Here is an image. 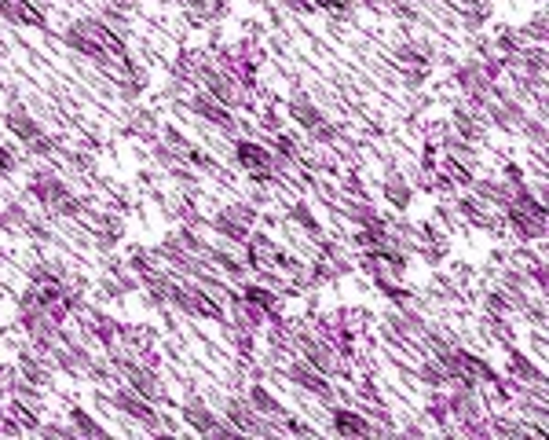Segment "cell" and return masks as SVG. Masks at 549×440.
<instances>
[{
    "mask_svg": "<svg viewBox=\"0 0 549 440\" xmlns=\"http://www.w3.org/2000/svg\"><path fill=\"white\" fill-rule=\"evenodd\" d=\"M283 121H286V118L274 110V103H267V107L260 110V128H264V132H283Z\"/></svg>",
    "mask_w": 549,
    "mask_h": 440,
    "instance_id": "d6a6232c",
    "label": "cell"
},
{
    "mask_svg": "<svg viewBox=\"0 0 549 440\" xmlns=\"http://www.w3.org/2000/svg\"><path fill=\"white\" fill-rule=\"evenodd\" d=\"M392 59H396V66L403 70V74H429V66H432V48L425 40H403L399 48L392 52Z\"/></svg>",
    "mask_w": 549,
    "mask_h": 440,
    "instance_id": "8fae6325",
    "label": "cell"
},
{
    "mask_svg": "<svg viewBox=\"0 0 549 440\" xmlns=\"http://www.w3.org/2000/svg\"><path fill=\"white\" fill-rule=\"evenodd\" d=\"M501 213H506V224L517 232V239H524V242L545 239V206H542V198H535V191L527 184L513 188Z\"/></svg>",
    "mask_w": 549,
    "mask_h": 440,
    "instance_id": "6da1fadb",
    "label": "cell"
},
{
    "mask_svg": "<svg viewBox=\"0 0 549 440\" xmlns=\"http://www.w3.org/2000/svg\"><path fill=\"white\" fill-rule=\"evenodd\" d=\"M179 415H183V422H187L195 433H202V436H242L231 422H227V418L220 422L216 411H209V408L198 400V396H191V400L179 408Z\"/></svg>",
    "mask_w": 549,
    "mask_h": 440,
    "instance_id": "5b68a950",
    "label": "cell"
},
{
    "mask_svg": "<svg viewBox=\"0 0 549 440\" xmlns=\"http://www.w3.org/2000/svg\"><path fill=\"white\" fill-rule=\"evenodd\" d=\"M330 429H334L337 436H378V426L366 418L362 411H355V408H334Z\"/></svg>",
    "mask_w": 549,
    "mask_h": 440,
    "instance_id": "7c38bea8",
    "label": "cell"
},
{
    "mask_svg": "<svg viewBox=\"0 0 549 440\" xmlns=\"http://www.w3.org/2000/svg\"><path fill=\"white\" fill-rule=\"evenodd\" d=\"M257 220H260V209L253 202H235V206H223L209 216V224L220 239L227 242H246V235L257 228Z\"/></svg>",
    "mask_w": 549,
    "mask_h": 440,
    "instance_id": "7a4b0ae2",
    "label": "cell"
},
{
    "mask_svg": "<svg viewBox=\"0 0 549 440\" xmlns=\"http://www.w3.org/2000/svg\"><path fill=\"white\" fill-rule=\"evenodd\" d=\"M239 294H242L249 304L264 308V312H274V308H279V294H274V290H267L264 283H246Z\"/></svg>",
    "mask_w": 549,
    "mask_h": 440,
    "instance_id": "484cf974",
    "label": "cell"
},
{
    "mask_svg": "<svg viewBox=\"0 0 549 440\" xmlns=\"http://www.w3.org/2000/svg\"><path fill=\"white\" fill-rule=\"evenodd\" d=\"M290 121H297L304 132H311V128H318V125L327 121V114H323V107L311 103L308 92H301V88H297V92L290 96Z\"/></svg>",
    "mask_w": 549,
    "mask_h": 440,
    "instance_id": "9a60e30c",
    "label": "cell"
},
{
    "mask_svg": "<svg viewBox=\"0 0 549 440\" xmlns=\"http://www.w3.org/2000/svg\"><path fill=\"white\" fill-rule=\"evenodd\" d=\"M70 429H74L77 436H107V429H103L96 418H92L84 408H74V411H70Z\"/></svg>",
    "mask_w": 549,
    "mask_h": 440,
    "instance_id": "4316f807",
    "label": "cell"
},
{
    "mask_svg": "<svg viewBox=\"0 0 549 440\" xmlns=\"http://www.w3.org/2000/svg\"><path fill=\"white\" fill-rule=\"evenodd\" d=\"M26 191L37 198V206H44L52 216H56V209L74 195L70 188H66V180L63 176H56V172H48V169H40V172H33L30 176V184H26Z\"/></svg>",
    "mask_w": 549,
    "mask_h": 440,
    "instance_id": "8992f818",
    "label": "cell"
},
{
    "mask_svg": "<svg viewBox=\"0 0 549 440\" xmlns=\"http://www.w3.org/2000/svg\"><path fill=\"white\" fill-rule=\"evenodd\" d=\"M4 128L12 132L15 140H22V144H33L40 132H44V125H40L30 110H22V107H12V110L4 114Z\"/></svg>",
    "mask_w": 549,
    "mask_h": 440,
    "instance_id": "2e32d148",
    "label": "cell"
},
{
    "mask_svg": "<svg viewBox=\"0 0 549 440\" xmlns=\"http://www.w3.org/2000/svg\"><path fill=\"white\" fill-rule=\"evenodd\" d=\"M187 107L202 118V121H209L213 128H220L223 132V136H235V132H239V118L231 114V110H227L220 100H213L209 92H205V88H202V92H195L191 100H187Z\"/></svg>",
    "mask_w": 549,
    "mask_h": 440,
    "instance_id": "ba28073f",
    "label": "cell"
},
{
    "mask_svg": "<svg viewBox=\"0 0 549 440\" xmlns=\"http://www.w3.org/2000/svg\"><path fill=\"white\" fill-rule=\"evenodd\" d=\"M355 4L359 0H315V8H323V12H330V15H352L355 12Z\"/></svg>",
    "mask_w": 549,
    "mask_h": 440,
    "instance_id": "1f68e13d",
    "label": "cell"
},
{
    "mask_svg": "<svg viewBox=\"0 0 549 440\" xmlns=\"http://www.w3.org/2000/svg\"><path fill=\"white\" fill-rule=\"evenodd\" d=\"M30 209L26 206H19V202H12V206H4L0 209V232H8V235H19V232H26L30 228Z\"/></svg>",
    "mask_w": 549,
    "mask_h": 440,
    "instance_id": "d4e9b609",
    "label": "cell"
},
{
    "mask_svg": "<svg viewBox=\"0 0 549 440\" xmlns=\"http://www.w3.org/2000/svg\"><path fill=\"white\" fill-rule=\"evenodd\" d=\"M271 154L279 162H286V165H301L304 147H301L297 136H290V132H271Z\"/></svg>",
    "mask_w": 549,
    "mask_h": 440,
    "instance_id": "44dd1931",
    "label": "cell"
},
{
    "mask_svg": "<svg viewBox=\"0 0 549 440\" xmlns=\"http://www.w3.org/2000/svg\"><path fill=\"white\" fill-rule=\"evenodd\" d=\"M246 400L264 415V418H286V408H283V400L274 396L271 389H264L260 382L257 385H249V392H246Z\"/></svg>",
    "mask_w": 549,
    "mask_h": 440,
    "instance_id": "ac0fdd59",
    "label": "cell"
},
{
    "mask_svg": "<svg viewBox=\"0 0 549 440\" xmlns=\"http://www.w3.org/2000/svg\"><path fill=\"white\" fill-rule=\"evenodd\" d=\"M235 162L253 176V172H274V176H283V169H290L286 162L274 158L264 144L257 140H235Z\"/></svg>",
    "mask_w": 549,
    "mask_h": 440,
    "instance_id": "52a82bcc",
    "label": "cell"
},
{
    "mask_svg": "<svg viewBox=\"0 0 549 440\" xmlns=\"http://www.w3.org/2000/svg\"><path fill=\"white\" fill-rule=\"evenodd\" d=\"M128 136H140V140H147V144H154L158 136H161V125H158V114L154 110H147V107H135L132 114H128Z\"/></svg>",
    "mask_w": 549,
    "mask_h": 440,
    "instance_id": "e0dca14e",
    "label": "cell"
},
{
    "mask_svg": "<svg viewBox=\"0 0 549 440\" xmlns=\"http://www.w3.org/2000/svg\"><path fill=\"white\" fill-rule=\"evenodd\" d=\"M473 195H476L480 202H487V206L501 209V206H506V202H510L513 188H510L506 180H494V176H487V180H473Z\"/></svg>",
    "mask_w": 549,
    "mask_h": 440,
    "instance_id": "d6986e66",
    "label": "cell"
},
{
    "mask_svg": "<svg viewBox=\"0 0 549 440\" xmlns=\"http://www.w3.org/2000/svg\"><path fill=\"white\" fill-rule=\"evenodd\" d=\"M283 4H286L290 12H297V15H315V12H318L315 0H283Z\"/></svg>",
    "mask_w": 549,
    "mask_h": 440,
    "instance_id": "d590c367",
    "label": "cell"
},
{
    "mask_svg": "<svg viewBox=\"0 0 549 440\" xmlns=\"http://www.w3.org/2000/svg\"><path fill=\"white\" fill-rule=\"evenodd\" d=\"M286 378L297 385V389H304V392H311V396H318V400H334V382L323 374V371H315L308 360H293L290 367H286Z\"/></svg>",
    "mask_w": 549,
    "mask_h": 440,
    "instance_id": "9c48e42d",
    "label": "cell"
},
{
    "mask_svg": "<svg viewBox=\"0 0 549 440\" xmlns=\"http://www.w3.org/2000/svg\"><path fill=\"white\" fill-rule=\"evenodd\" d=\"M274 253H279V246H274L271 235H264V232H249L246 242H242L246 268H257L264 276H271V268H274Z\"/></svg>",
    "mask_w": 549,
    "mask_h": 440,
    "instance_id": "30bf717a",
    "label": "cell"
},
{
    "mask_svg": "<svg viewBox=\"0 0 549 440\" xmlns=\"http://www.w3.org/2000/svg\"><path fill=\"white\" fill-rule=\"evenodd\" d=\"M283 426H286V433H297V436H315V429L304 422V418H297V415H290L286 411V418H283Z\"/></svg>",
    "mask_w": 549,
    "mask_h": 440,
    "instance_id": "836d02e7",
    "label": "cell"
},
{
    "mask_svg": "<svg viewBox=\"0 0 549 440\" xmlns=\"http://www.w3.org/2000/svg\"><path fill=\"white\" fill-rule=\"evenodd\" d=\"M506 374H510V382H517V385L545 389V385H542V382H545L542 367H535V360H527V352H520V348H510V356H506Z\"/></svg>",
    "mask_w": 549,
    "mask_h": 440,
    "instance_id": "5bb4252c",
    "label": "cell"
},
{
    "mask_svg": "<svg viewBox=\"0 0 549 440\" xmlns=\"http://www.w3.org/2000/svg\"><path fill=\"white\" fill-rule=\"evenodd\" d=\"M381 191H385V198H388L392 209H406L410 202H414V188H410L406 176H399V172H388V176H385Z\"/></svg>",
    "mask_w": 549,
    "mask_h": 440,
    "instance_id": "ffe728a7",
    "label": "cell"
},
{
    "mask_svg": "<svg viewBox=\"0 0 549 440\" xmlns=\"http://www.w3.org/2000/svg\"><path fill=\"white\" fill-rule=\"evenodd\" d=\"M462 12H466V26L476 30L480 22H487L491 4H487V0H462Z\"/></svg>",
    "mask_w": 549,
    "mask_h": 440,
    "instance_id": "83f0119b",
    "label": "cell"
},
{
    "mask_svg": "<svg viewBox=\"0 0 549 440\" xmlns=\"http://www.w3.org/2000/svg\"><path fill=\"white\" fill-rule=\"evenodd\" d=\"M286 220L290 224H301L315 242L323 239V224L315 220V213H311V206H304V202H293V206H286Z\"/></svg>",
    "mask_w": 549,
    "mask_h": 440,
    "instance_id": "cb8c5ba5",
    "label": "cell"
},
{
    "mask_svg": "<svg viewBox=\"0 0 549 440\" xmlns=\"http://www.w3.org/2000/svg\"><path fill=\"white\" fill-rule=\"evenodd\" d=\"M114 81H118V88H121V96L125 100H140L147 88H151V74H147V66L144 63H121V70L114 74Z\"/></svg>",
    "mask_w": 549,
    "mask_h": 440,
    "instance_id": "4fadbf2b",
    "label": "cell"
},
{
    "mask_svg": "<svg viewBox=\"0 0 549 440\" xmlns=\"http://www.w3.org/2000/svg\"><path fill=\"white\" fill-rule=\"evenodd\" d=\"M15 165H19V162H15V154H12V151H8L4 144H0V176H8V172H15Z\"/></svg>",
    "mask_w": 549,
    "mask_h": 440,
    "instance_id": "8d00e7d4",
    "label": "cell"
},
{
    "mask_svg": "<svg viewBox=\"0 0 549 440\" xmlns=\"http://www.w3.org/2000/svg\"><path fill=\"white\" fill-rule=\"evenodd\" d=\"M506 184L510 188H524L527 184V176H524V169L517 162H506Z\"/></svg>",
    "mask_w": 549,
    "mask_h": 440,
    "instance_id": "e575fe53",
    "label": "cell"
},
{
    "mask_svg": "<svg viewBox=\"0 0 549 440\" xmlns=\"http://www.w3.org/2000/svg\"><path fill=\"white\" fill-rule=\"evenodd\" d=\"M418 378H422L429 389H447V385H450V371H447V364L436 356V352H429V356L422 360Z\"/></svg>",
    "mask_w": 549,
    "mask_h": 440,
    "instance_id": "603a6c76",
    "label": "cell"
},
{
    "mask_svg": "<svg viewBox=\"0 0 549 440\" xmlns=\"http://www.w3.org/2000/svg\"><path fill=\"white\" fill-rule=\"evenodd\" d=\"M429 415L447 429V422H450V408H447V392H440V389H432V396H429Z\"/></svg>",
    "mask_w": 549,
    "mask_h": 440,
    "instance_id": "f1b7e54d",
    "label": "cell"
},
{
    "mask_svg": "<svg viewBox=\"0 0 549 440\" xmlns=\"http://www.w3.org/2000/svg\"><path fill=\"white\" fill-rule=\"evenodd\" d=\"M202 84H205V92L213 96V100H220L227 110H235V107H242V110H253V92L239 81V77H231L227 70H213V74H205L202 77Z\"/></svg>",
    "mask_w": 549,
    "mask_h": 440,
    "instance_id": "3957f363",
    "label": "cell"
},
{
    "mask_svg": "<svg viewBox=\"0 0 549 440\" xmlns=\"http://www.w3.org/2000/svg\"><path fill=\"white\" fill-rule=\"evenodd\" d=\"M520 37H524L527 44L535 40L538 48H542V44H545V12H538V15H535V19H531V22L524 26V33H520Z\"/></svg>",
    "mask_w": 549,
    "mask_h": 440,
    "instance_id": "4dcf8cb0",
    "label": "cell"
},
{
    "mask_svg": "<svg viewBox=\"0 0 549 440\" xmlns=\"http://www.w3.org/2000/svg\"><path fill=\"white\" fill-rule=\"evenodd\" d=\"M484 308H487V316H510V297L501 290H487L484 294Z\"/></svg>",
    "mask_w": 549,
    "mask_h": 440,
    "instance_id": "f546056e",
    "label": "cell"
},
{
    "mask_svg": "<svg viewBox=\"0 0 549 440\" xmlns=\"http://www.w3.org/2000/svg\"><path fill=\"white\" fill-rule=\"evenodd\" d=\"M362 8H370V12H381V15H392V8H396V0H359Z\"/></svg>",
    "mask_w": 549,
    "mask_h": 440,
    "instance_id": "74e56055",
    "label": "cell"
},
{
    "mask_svg": "<svg viewBox=\"0 0 549 440\" xmlns=\"http://www.w3.org/2000/svg\"><path fill=\"white\" fill-rule=\"evenodd\" d=\"M114 408L125 415V418H132V422H140L144 429H151V433H161L165 429V422H161V411H154V404L147 400V396H140V392H132L125 382L114 389Z\"/></svg>",
    "mask_w": 549,
    "mask_h": 440,
    "instance_id": "277c9868",
    "label": "cell"
},
{
    "mask_svg": "<svg viewBox=\"0 0 549 440\" xmlns=\"http://www.w3.org/2000/svg\"><path fill=\"white\" fill-rule=\"evenodd\" d=\"M92 232H96V246L100 250H110L118 239H121V220L114 213H96V220H92Z\"/></svg>",
    "mask_w": 549,
    "mask_h": 440,
    "instance_id": "7402d4cb",
    "label": "cell"
}]
</instances>
